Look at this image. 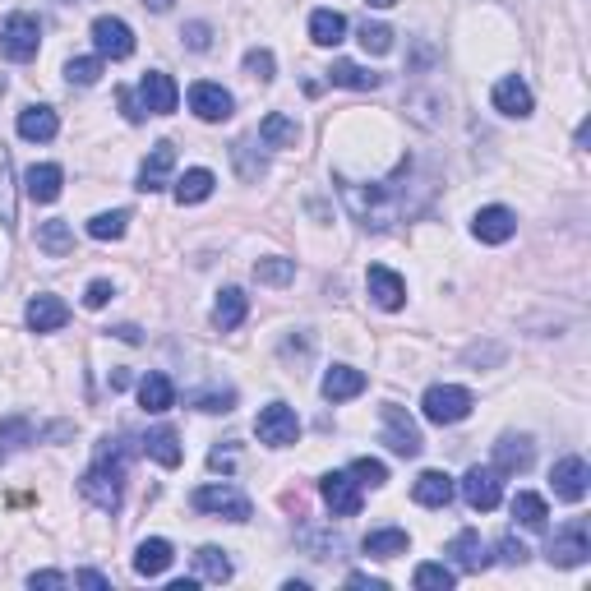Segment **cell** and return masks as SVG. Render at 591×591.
Wrapping results in <instances>:
<instances>
[{"instance_id": "1", "label": "cell", "mask_w": 591, "mask_h": 591, "mask_svg": "<svg viewBox=\"0 0 591 591\" xmlns=\"http://www.w3.org/2000/svg\"><path fill=\"white\" fill-rule=\"evenodd\" d=\"M407 181H411V157H402L398 171H393L388 181L361 185V181H347V176H338V190H342V204L351 208V218L361 222V227L384 231V227H393L402 213H416V208L407 204V190H402Z\"/></svg>"}, {"instance_id": "2", "label": "cell", "mask_w": 591, "mask_h": 591, "mask_svg": "<svg viewBox=\"0 0 591 591\" xmlns=\"http://www.w3.org/2000/svg\"><path fill=\"white\" fill-rule=\"evenodd\" d=\"M134 448L125 444V439H102L97 444V458L93 467L84 471V481H79V490H84L88 504H97L102 513H116L125 499V462H130Z\"/></svg>"}, {"instance_id": "3", "label": "cell", "mask_w": 591, "mask_h": 591, "mask_svg": "<svg viewBox=\"0 0 591 591\" xmlns=\"http://www.w3.org/2000/svg\"><path fill=\"white\" fill-rule=\"evenodd\" d=\"M471 407H476V398L458 384H435V388H425V398H421V411L430 425H458L471 416Z\"/></svg>"}, {"instance_id": "4", "label": "cell", "mask_w": 591, "mask_h": 591, "mask_svg": "<svg viewBox=\"0 0 591 591\" xmlns=\"http://www.w3.org/2000/svg\"><path fill=\"white\" fill-rule=\"evenodd\" d=\"M37 47H42V24H37L33 14H10L5 24H0V56L5 61H33Z\"/></svg>"}, {"instance_id": "5", "label": "cell", "mask_w": 591, "mask_h": 591, "mask_svg": "<svg viewBox=\"0 0 591 591\" xmlns=\"http://www.w3.org/2000/svg\"><path fill=\"white\" fill-rule=\"evenodd\" d=\"M254 435L268 448H287L301 439V416H296L287 402H268V407L259 411V421H254Z\"/></svg>"}, {"instance_id": "6", "label": "cell", "mask_w": 591, "mask_h": 591, "mask_svg": "<svg viewBox=\"0 0 591 591\" xmlns=\"http://www.w3.org/2000/svg\"><path fill=\"white\" fill-rule=\"evenodd\" d=\"M194 508L199 513H213V518H227V522H250V499L236 490V485H199L194 490Z\"/></svg>"}, {"instance_id": "7", "label": "cell", "mask_w": 591, "mask_h": 591, "mask_svg": "<svg viewBox=\"0 0 591 591\" xmlns=\"http://www.w3.org/2000/svg\"><path fill=\"white\" fill-rule=\"evenodd\" d=\"M587 555H591V541H587V522L582 518H573L564 531H555L550 550H545V559L555 568H578V564H587Z\"/></svg>"}, {"instance_id": "8", "label": "cell", "mask_w": 591, "mask_h": 591, "mask_svg": "<svg viewBox=\"0 0 591 591\" xmlns=\"http://www.w3.org/2000/svg\"><path fill=\"white\" fill-rule=\"evenodd\" d=\"M93 47L97 56H107V61H130L134 56V33L125 19H116V14H102V19H93Z\"/></svg>"}, {"instance_id": "9", "label": "cell", "mask_w": 591, "mask_h": 591, "mask_svg": "<svg viewBox=\"0 0 591 591\" xmlns=\"http://www.w3.org/2000/svg\"><path fill=\"white\" fill-rule=\"evenodd\" d=\"M384 444L393 448L398 458H421V448H425V439H421V430H416V421H411L402 407H393V402L384 407Z\"/></svg>"}, {"instance_id": "10", "label": "cell", "mask_w": 591, "mask_h": 591, "mask_svg": "<svg viewBox=\"0 0 591 591\" xmlns=\"http://www.w3.org/2000/svg\"><path fill=\"white\" fill-rule=\"evenodd\" d=\"M462 499H467L476 513H490V508H499V499H504V476H499L495 467H471L467 476H462Z\"/></svg>"}, {"instance_id": "11", "label": "cell", "mask_w": 591, "mask_h": 591, "mask_svg": "<svg viewBox=\"0 0 591 591\" xmlns=\"http://www.w3.org/2000/svg\"><path fill=\"white\" fill-rule=\"evenodd\" d=\"M319 495L333 508V518H356L361 513V485L351 481V471H328L319 481Z\"/></svg>"}, {"instance_id": "12", "label": "cell", "mask_w": 591, "mask_h": 591, "mask_svg": "<svg viewBox=\"0 0 591 591\" xmlns=\"http://www.w3.org/2000/svg\"><path fill=\"white\" fill-rule=\"evenodd\" d=\"M139 107L148 111V116H171L176 111V102H181V88H176V79L162 70H148L144 84H139Z\"/></svg>"}, {"instance_id": "13", "label": "cell", "mask_w": 591, "mask_h": 591, "mask_svg": "<svg viewBox=\"0 0 591 591\" xmlns=\"http://www.w3.org/2000/svg\"><path fill=\"white\" fill-rule=\"evenodd\" d=\"M550 485H555V495L564 504H582L591 490V467L582 458H559L555 471H550Z\"/></svg>"}, {"instance_id": "14", "label": "cell", "mask_w": 591, "mask_h": 591, "mask_svg": "<svg viewBox=\"0 0 591 591\" xmlns=\"http://www.w3.org/2000/svg\"><path fill=\"white\" fill-rule=\"evenodd\" d=\"M513 231H518V218H513V208H504V204H490L471 218V236L481 245H504V241H513Z\"/></svg>"}, {"instance_id": "15", "label": "cell", "mask_w": 591, "mask_h": 591, "mask_svg": "<svg viewBox=\"0 0 591 591\" xmlns=\"http://www.w3.org/2000/svg\"><path fill=\"white\" fill-rule=\"evenodd\" d=\"M190 111L199 116V121L218 125V121H227L231 111H236V102H231V93L222 84H208V79H199V84L190 88Z\"/></svg>"}, {"instance_id": "16", "label": "cell", "mask_w": 591, "mask_h": 591, "mask_svg": "<svg viewBox=\"0 0 591 591\" xmlns=\"http://www.w3.org/2000/svg\"><path fill=\"white\" fill-rule=\"evenodd\" d=\"M448 555H453V564L462 568V573H485V568L495 564V555H490V545L481 541V531H458L453 541H448Z\"/></svg>"}, {"instance_id": "17", "label": "cell", "mask_w": 591, "mask_h": 591, "mask_svg": "<svg viewBox=\"0 0 591 591\" xmlns=\"http://www.w3.org/2000/svg\"><path fill=\"white\" fill-rule=\"evenodd\" d=\"M365 287H370V296H374L379 310H402V305H407V282H402L393 268H384V264H370Z\"/></svg>"}, {"instance_id": "18", "label": "cell", "mask_w": 591, "mask_h": 591, "mask_svg": "<svg viewBox=\"0 0 591 591\" xmlns=\"http://www.w3.org/2000/svg\"><path fill=\"white\" fill-rule=\"evenodd\" d=\"M531 462H536L531 435H499V444H495V471L499 476H518V471H527Z\"/></svg>"}, {"instance_id": "19", "label": "cell", "mask_w": 591, "mask_h": 591, "mask_svg": "<svg viewBox=\"0 0 591 591\" xmlns=\"http://www.w3.org/2000/svg\"><path fill=\"white\" fill-rule=\"evenodd\" d=\"M171 171H176V144H167V139H162V144H157L153 153L144 157V167H139V190H144V194L167 190Z\"/></svg>"}, {"instance_id": "20", "label": "cell", "mask_w": 591, "mask_h": 591, "mask_svg": "<svg viewBox=\"0 0 591 591\" xmlns=\"http://www.w3.org/2000/svg\"><path fill=\"white\" fill-rule=\"evenodd\" d=\"M453 495H458V485H453L448 471H421L416 485H411V499H416L421 508H448Z\"/></svg>"}, {"instance_id": "21", "label": "cell", "mask_w": 591, "mask_h": 591, "mask_svg": "<svg viewBox=\"0 0 591 591\" xmlns=\"http://www.w3.org/2000/svg\"><path fill=\"white\" fill-rule=\"evenodd\" d=\"M24 319H28L33 333H56V328L70 324V305H65L61 296H33L28 310H24Z\"/></svg>"}, {"instance_id": "22", "label": "cell", "mask_w": 591, "mask_h": 591, "mask_svg": "<svg viewBox=\"0 0 591 591\" xmlns=\"http://www.w3.org/2000/svg\"><path fill=\"white\" fill-rule=\"evenodd\" d=\"M365 384H370L365 370H356V365H333L319 388H324L328 402H351V398H361V393H365Z\"/></svg>"}, {"instance_id": "23", "label": "cell", "mask_w": 591, "mask_h": 591, "mask_svg": "<svg viewBox=\"0 0 591 591\" xmlns=\"http://www.w3.org/2000/svg\"><path fill=\"white\" fill-rule=\"evenodd\" d=\"M61 181H65V171L56 167V162H42V167H28L24 194L33 204H56V199H61Z\"/></svg>"}, {"instance_id": "24", "label": "cell", "mask_w": 591, "mask_h": 591, "mask_svg": "<svg viewBox=\"0 0 591 591\" xmlns=\"http://www.w3.org/2000/svg\"><path fill=\"white\" fill-rule=\"evenodd\" d=\"M495 111H504V116H513V121H527L531 116V88L522 84L518 74H508V79L495 84Z\"/></svg>"}, {"instance_id": "25", "label": "cell", "mask_w": 591, "mask_h": 591, "mask_svg": "<svg viewBox=\"0 0 591 591\" xmlns=\"http://www.w3.org/2000/svg\"><path fill=\"white\" fill-rule=\"evenodd\" d=\"M171 559H176L171 541H162V536L139 541V550H134V573H139V578H162V573L171 568Z\"/></svg>"}, {"instance_id": "26", "label": "cell", "mask_w": 591, "mask_h": 591, "mask_svg": "<svg viewBox=\"0 0 591 591\" xmlns=\"http://www.w3.org/2000/svg\"><path fill=\"white\" fill-rule=\"evenodd\" d=\"M19 222V190H14V162H10V148L0 144V227L14 231Z\"/></svg>"}, {"instance_id": "27", "label": "cell", "mask_w": 591, "mask_h": 591, "mask_svg": "<svg viewBox=\"0 0 591 591\" xmlns=\"http://www.w3.org/2000/svg\"><path fill=\"white\" fill-rule=\"evenodd\" d=\"M139 402H144V411H153V416L171 411V402H176V388H171L167 374H162V370H148L144 379H139Z\"/></svg>"}, {"instance_id": "28", "label": "cell", "mask_w": 591, "mask_h": 591, "mask_svg": "<svg viewBox=\"0 0 591 591\" xmlns=\"http://www.w3.org/2000/svg\"><path fill=\"white\" fill-rule=\"evenodd\" d=\"M56 130H61V121H56V111L51 107H24L19 111V134H24L28 144H47V139H56Z\"/></svg>"}, {"instance_id": "29", "label": "cell", "mask_w": 591, "mask_h": 591, "mask_svg": "<svg viewBox=\"0 0 591 591\" xmlns=\"http://www.w3.org/2000/svg\"><path fill=\"white\" fill-rule=\"evenodd\" d=\"M259 139H264V148H296L301 144V125L282 116V111H268L259 121Z\"/></svg>"}, {"instance_id": "30", "label": "cell", "mask_w": 591, "mask_h": 591, "mask_svg": "<svg viewBox=\"0 0 591 591\" xmlns=\"http://www.w3.org/2000/svg\"><path fill=\"white\" fill-rule=\"evenodd\" d=\"M144 453L153 462H162V467H181V435L171 430V425H162V430H148L144 435Z\"/></svg>"}, {"instance_id": "31", "label": "cell", "mask_w": 591, "mask_h": 591, "mask_svg": "<svg viewBox=\"0 0 591 591\" xmlns=\"http://www.w3.org/2000/svg\"><path fill=\"white\" fill-rule=\"evenodd\" d=\"M407 545H411V536L402 527H379V531L365 536V555L370 559H398V555H407Z\"/></svg>"}, {"instance_id": "32", "label": "cell", "mask_w": 591, "mask_h": 591, "mask_svg": "<svg viewBox=\"0 0 591 591\" xmlns=\"http://www.w3.org/2000/svg\"><path fill=\"white\" fill-rule=\"evenodd\" d=\"M171 185H176V204H204L218 181H213V171H208V167H190L185 176H176Z\"/></svg>"}, {"instance_id": "33", "label": "cell", "mask_w": 591, "mask_h": 591, "mask_svg": "<svg viewBox=\"0 0 591 591\" xmlns=\"http://www.w3.org/2000/svg\"><path fill=\"white\" fill-rule=\"evenodd\" d=\"M347 37V19L338 10H314L310 14V42L314 47H338Z\"/></svg>"}, {"instance_id": "34", "label": "cell", "mask_w": 591, "mask_h": 591, "mask_svg": "<svg viewBox=\"0 0 591 591\" xmlns=\"http://www.w3.org/2000/svg\"><path fill=\"white\" fill-rule=\"evenodd\" d=\"M37 250H47L51 259H65V254L74 250V231H70V222H61V218L37 222Z\"/></svg>"}, {"instance_id": "35", "label": "cell", "mask_w": 591, "mask_h": 591, "mask_svg": "<svg viewBox=\"0 0 591 591\" xmlns=\"http://www.w3.org/2000/svg\"><path fill=\"white\" fill-rule=\"evenodd\" d=\"M37 439L33 421L28 416H10V421H0V462H10L19 448H28Z\"/></svg>"}, {"instance_id": "36", "label": "cell", "mask_w": 591, "mask_h": 591, "mask_svg": "<svg viewBox=\"0 0 591 591\" xmlns=\"http://www.w3.org/2000/svg\"><path fill=\"white\" fill-rule=\"evenodd\" d=\"M245 310H250L245 291H241V287H227V291L218 296V305H213V324H218L222 333H231V328H241Z\"/></svg>"}, {"instance_id": "37", "label": "cell", "mask_w": 591, "mask_h": 591, "mask_svg": "<svg viewBox=\"0 0 591 591\" xmlns=\"http://www.w3.org/2000/svg\"><path fill=\"white\" fill-rule=\"evenodd\" d=\"M194 568H199V578L204 582H231L236 578V564H231L227 550H218V545H204V550L194 555Z\"/></svg>"}, {"instance_id": "38", "label": "cell", "mask_w": 591, "mask_h": 591, "mask_svg": "<svg viewBox=\"0 0 591 591\" xmlns=\"http://www.w3.org/2000/svg\"><path fill=\"white\" fill-rule=\"evenodd\" d=\"M328 79H333L338 88H361V93H370V88H379V84H384V74L365 70V65H351V61H333Z\"/></svg>"}, {"instance_id": "39", "label": "cell", "mask_w": 591, "mask_h": 591, "mask_svg": "<svg viewBox=\"0 0 591 591\" xmlns=\"http://www.w3.org/2000/svg\"><path fill=\"white\" fill-rule=\"evenodd\" d=\"M513 518H518L527 531H545V522H550V508H545L541 495L518 490V495H513Z\"/></svg>"}, {"instance_id": "40", "label": "cell", "mask_w": 591, "mask_h": 591, "mask_svg": "<svg viewBox=\"0 0 591 591\" xmlns=\"http://www.w3.org/2000/svg\"><path fill=\"white\" fill-rule=\"evenodd\" d=\"M254 278L264 282V287H287V282L296 278V259L268 254V259H259V264H254Z\"/></svg>"}, {"instance_id": "41", "label": "cell", "mask_w": 591, "mask_h": 591, "mask_svg": "<svg viewBox=\"0 0 591 591\" xmlns=\"http://www.w3.org/2000/svg\"><path fill=\"white\" fill-rule=\"evenodd\" d=\"M125 231H130V213H125V208H116V213H97V218L88 222V236H93V241H121Z\"/></svg>"}, {"instance_id": "42", "label": "cell", "mask_w": 591, "mask_h": 591, "mask_svg": "<svg viewBox=\"0 0 591 591\" xmlns=\"http://www.w3.org/2000/svg\"><path fill=\"white\" fill-rule=\"evenodd\" d=\"M411 582H416V591H448L453 582H458V568H448V564H421L416 573H411Z\"/></svg>"}, {"instance_id": "43", "label": "cell", "mask_w": 591, "mask_h": 591, "mask_svg": "<svg viewBox=\"0 0 591 591\" xmlns=\"http://www.w3.org/2000/svg\"><path fill=\"white\" fill-rule=\"evenodd\" d=\"M231 157H236V171H241V181H259V176L268 171L264 153L254 157V144H250V139H236V144H231Z\"/></svg>"}, {"instance_id": "44", "label": "cell", "mask_w": 591, "mask_h": 591, "mask_svg": "<svg viewBox=\"0 0 591 591\" xmlns=\"http://www.w3.org/2000/svg\"><path fill=\"white\" fill-rule=\"evenodd\" d=\"M65 79L79 88H93L97 79H102V56H74V61L65 65Z\"/></svg>"}, {"instance_id": "45", "label": "cell", "mask_w": 591, "mask_h": 591, "mask_svg": "<svg viewBox=\"0 0 591 591\" xmlns=\"http://www.w3.org/2000/svg\"><path fill=\"white\" fill-rule=\"evenodd\" d=\"M351 481L379 490V485H388V467L379 458H356V462H351Z\"/></svg>"}, {"instance_id": "46", "label": "cell", "mask_w": 591, "mask_h": 591, "mask_svg": "<svg viewBox=\"0 0 591 591\" xmlns=\"http://www.w3.org/2000/svg\"><path fill=\"white\" fill-rule=\"evenodd\" d=\"M273 70H278V61H273V51H268V47L245 51V74H250V79L268 84V79H273Z\"/></svg>"}, {"instance_id": "47", "label": "cell", "mask_w": 591, "mask_h": 591, "mask_svg": "<svg viewBox=\"0 0 591 591\" xmlns=\"http://www.w3.org/2000/svg\"><path fill=\"white\" fill-rule=\"evenodd\" d=\"M361 47L370 51V56L393 51V28H388V24H361Z\"/></svg>"}, {"instance_id": "48", "label": "cell", "mask_w": 591, "mask_h": 591, "mask_svg": "<svg viewBox=\"0 0 591 591\" xmlns=\"http://www.w3.org/2000/svg\"><path fill=\"white\" fill-rule=\"evenodd\" d=\"M190 407L213 411V416H218V411H231V407H236V393H231V388H208V393H194Z\"/></svg>"}, {"instance_id": "49", "label": "cell", "mask_w": 591, "mask_h": 591, "mask_svg": "<svg viewBox=\"0 0 591 591\" xmlns=\"http://www.w3.org/2000/svg\"><path fill=\"white\" fill-rule=\"evenodd\" d=\"M181 37H185V47H190V51H208V47H213V28L199 24V19H194V24H185Z\"/></svg>"}, {"instance_id": "50", "label": "cell", "mask_w": 591, "mask_h": 591, "mask_svg": "<svg viewBox=\"0 0 591 591\" xmlns=\"http://www.w3.org/2000/svg\"><path fill=\"white\" fill-rule=\"evenodd\" d=\"M527 555H531V550L518 541V536H504V541H499V559H504V564L522 568V564H527Z\"/></svg>"}, {"instance_id": "51", "label": "cell", "mask_w": 591, "mask_h": 591, "mask_svg": "<svg viewBox=\"0 0 591 591\" xmlns=\"http://www.w3.org/2000/svg\"><path fill=\"white\" fill-rule=\"evenodd\" d=\"M28 587H42V591H61V587H70V578L65 573H56V568H42V573H28Z\"/></svg>"}, {"instance_id": "52", "label": "cell", "mask_w": 591, "mask_h": 591, "mask_svg": "<svg viewBox=\"0 0 591 591\" xmlns=\"http://www.w3.org/2000/svg\"><path fill=\"white\" fill-rule=\"evenodd\" d=\"M111 296H116V287H111V282H102V278H97V282H88V291H84V305H88V310H102V305H107Z\"/></svg>"}, {"instance_id": "53", "label": "cell", "mask_w": 591, "mask_h": 591, "mask_svg": "<svg viewBox=\"0 0 591 591\" xmlns=\"http://www.w3.org/2000/svg\"><path fill=\"white\" fill-rule=\"evenodd\" d=\"M116 97H121V111H125V121H130V125H144V121H148V111L139 107V97H134V88H121Z\"/></svg>"}, {"instance_id": "54", "label": "cell", "mask_w": 591, "mask_h": 591, "mask_svg": "<svg viewBox=\"0 0 591 591\" xmlns=\"http://www.w3.org/2000/svg\"><path fill=\"white\" fill-rule=\"evenodd\" d=\"M74 582H79V587H93V591H107L111 582L102 578V573H93V568H84V573H74Z\"/></svg>"}, {"instance_id": "55", "label": "cell", "mask_w": 591, "mask_h": 591, "mask_svg": "<svg viewBox=\"0 0 591 591\" xmlns=\"http://www.w3.org/2000/svg\"><path fill=\"white\" fill-rule=\"evenodd\" d=\"M347 582H351V587H370V591H388V582H384V578H370V573H347Z\"/></svg>"}, {"instance_id": "56", "label": "cell", "mask_w": 591, "mask_h": 591, "mask_svg": "<svg viewBox=\"0 0 591 591\" xmlns=\"http://www.w3.org/2000/svg\"><path fill=\"white\" fill-rule=\"evenodd\" d=\"M111 333H116L121 342H144V333H139L134 324H121V328H111Z\"/></svg>"}, {"instance_id": "57", "label": "cell", "mask_w": 591, "mask_h": 591, "mask_svg": "<svg viewBox=\"0 0 591 591\" xmlns=\"http://www.w3.org/2000/svg\"><path fill=\"white\" fill-rule=\"evenodd\" d=\"M176 0H144V10H153V14H167Z\"/></svg>"}, {"instance_id": "58", "label": "cell", "mask_w": 591, "mask_h": 591, "mask_svg": "<svg viewBox=\"0 0 591 591\" xmlns=\"http://www.w3.org/2000/svg\"><path fill=\"white\" fill-rule=\"evenodd\" d=\"M374 10H388V5H398V0H370Z\"/></svg>"}]
</instances>
